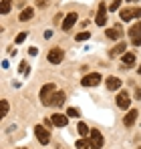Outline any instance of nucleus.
I'll list each match as a JSON object with an SVG mask.
<instances>
[{"instance_id":"nucleus-1","label":"nucleus","mask_w":141,"mask_h":149,"mask_svg":"<svg viewBox=\"0 0 141 149\" xmlns=\"http://www.w3.org/2000/svg\"><path fill=\"white\" fill-rule=\"evenodd\" d=\"M127 34L131 36V45H133V47H141V20L131 26V28L127 30Z\"/></svg>"},{"instance_id":"nucleus-2","label":"nucleus","mask_w":141,"mask_h":149,"mask_svg":"<svg viewBox=\"0 0 141 149\" xmlns=\"http://www.w3.org/2000/svg\"><path fill=\"white\" fill-rule=\"evenodd\" d=\"M34 135H36L38 143L48 145V141H50V133H48V129L45 127V125H36V127H34Z\"/></svg>"},{"instance_id":"nucleus-3","label":"nucleus","mask_w":141,"mask_h":149,"mask_svg":"<svg viewBox=\"0 0 141 149\" xmlns=\"http://www.w3.org/2000/svg\"><path fill=\"white\" fill-rule=\"evenodd\" d=\"M139 16H141L139 6H135V8H123V10H121V20H125V22H129V20H133V18H139Z\"/></svg>"},{"instance_id":"nucleus-4","label":"nucleus","mask_w":141,"mask_h":149,"mask_svg":"<svg viewBox=\"0 0 141 149\" xmlns=\"http://www.w3.org/2000/svg\"><path fill=\"white\" fill-rule=\"evenodd\" d=\"M89 143H91L93 149H101L103 147V135H101V131L91 129V133H89Z\"/></svg>"},{"instance_id":"nucleus-5","label":"nucleus","mask_w":141,"mask_h":149,"mask_svg":"<svg viewBox=\"0 0 141 149\" xmlns=\"http://www.w3.org/2000/svg\"><path fill=\"white\" fill-rule=\"evenodd\" d=\"M52 95H54V85L48 83V85H45V87L40 89V103H43V105H48Z\"/></svg>"},{"instance_id":"nucleus-6","label":"nucleus","mask_w":141,"mask_h":149,"mask_svg":"<svg viewBox=\"0 0 141 149\" xmlns=\"http://www.w3.org/2000/svg\"><path fill=\"white\" fill-rule=\"evenodd\" d=\"M99 83H101V74H99V73L85 74V77H83V81H81V85H83V87H97Z\"/></svg>"},{"instance_id":"nucleus-7","label":"nucleus","mask_w":141,"mask_h":149,"mask_svg":"<svg viewBox=\"0 0 141 149\" xmlns=\"http://www.w3.org/2000/svg\"><path fill=\"white\" fill-rule=\"evenodd\" d=\"M95 22H97L99 26L107 24V6H105V4H99V10H97V18H95Z\"/></svg>"},{"instance_id":"nucleus-8","label":"nucleus","mask_w":141,"mask_h":149,"mask_svg":"<svg viewBox=\"0 0 141 149\" xmlns=\"http://www.w3.org/2000/svg\"><path fill=\"white\" fill-rule=\"evenodd\" d=\"M48 63L50 65H59L63 63V49H52L48 52Z\"/></svg>"},{"instance_id":"nucleus-9","label":"nucleus","mask_w":141,"mask_h":149,"mask_svg":"<svg viewBox=\"0 0 141 149\" xmlns=\"http://www.w3.org/2000/svg\"><path fill=\"white\" fill-rule=\"evenodd\" d=\"M137 115H139V111H137V109H129V111H127V115L123 117V125H125V127H131V125L137 121Z\"/></svg>"},{"instance_id":"nucleus-10","label":"nucleus","mask_w":141,"mask_h":149,"mask_svg":"<svg viewBox=\"0 0 141 149\" xmlns=\"http://www.w3.org/2000/svg\"><path fill=\"white\" fill-rule=\"evenodd\" d=\"M65 99H67V97H65L63 91H54V95L50 97V103H48V105H50V107H59V105L65 103Z\"/></svg>"},{"instance_id":"nucleus-11","label":"nucleus","mask_w":141,"mask_h":149,"mask_svg":"<svg viewBox=\"0 0 141 149\" xmlns=\"http://www.w3.org/2000/svg\"><path fill=\"white\" fill-rule=\"evenodd\" d=\"M117 105L121 107V109L127 111V109L131 107V99H129V95H127V93H119V95H117Z\"/></svg>"},{"instance_id":"nucleus-12","label":"nucleus","mask_w":141,"mask_h":149,"mask_svg":"<svg viewBox=\"0 0 141 149\" xmlns=\"http://www.w3.org/2000/svg\"><path fill=\"white\" fill-rule=\"evenodd\" d=\"M77 18H79V16H77L75 12L67 14V16H65V20H63V30H70V28H73V24L77 22Z\"/></svg>"},{"instance_id":"nucleus-13","label":"nucleus","mask_w":141,"mask_h":149,"mask_svg":"<svg viewBox=\"0 0 141 149\" xmlns=\"http://www.w3.org/2000/svg\"><path fill=\"white\" fill-rule=\"evenodd\" d=\"M105 85H107V89H109V91H117L119 87H121V79H117V77H109Z\"/></svg>"},{"instance_id":"nucleus-14","label":"nucleus","mask_w":141,"mask_h":149,"mask_svg":"<svg viewBox=\"0 0 141 149\" xmlns=\"http://www.w3.org/2000/svg\"><path fill=\"white\" fill-rule=\"evenodd\" d=\"M107 36H109V38H113V40H119V38L123 36L121 26H113V28H109V30H107Z\"/></svg>"},{"instance_id":"nucleus-15","label":"nucleus","mask_w":141,"mask_h":149,"mask_svg":"<svg viewBox=\"0 0 141 149\" xmlns=\"http://www.w3.org/2000/svg\"><path fill=\"white\" fill-rule=\"evenodd\" d=\"M52 123L57 125V127H67V123H69V119L65 117V115H52Z\"/></svg>"},{"instance_id":"nucleus-16","label":"nucleus","mask_w":141,"mask_h":149,"mask_svg":"<svg viewBox=\"0 0 141 149\" xmlns=\"http://www.w3.org/2000/svg\"><path fill=\"white\" fill-rule=\"evenodd\" d=\"M133 65H135V54H133V52H125V54H123V67L129 69V67H133Z\"/></svg>"},{"instance_id":"nucleus-17","label":"nucleus","mask_w":141,"mask_h":149,"mask_svg":"<svg viewBox=\"0 0 141 149\" xmlns=\"http://www.w3.org/2000/svg\"><path fill=\"white\" fill-rule=\"evenodd\" d=\"M32 14H34V10H32V8H24L22 12H20V16H18V20H20V22H26V20H30V18H32Z\"/></svg>"},{"instance_id":"nucleus-18","label":"nucleus","mask_w":141,"mask_h":149,"mask_svg":"<svg viewBox=\"0 0 141 149\" xmlns=\"http://www.w3.org/2000/svg\"><path fill=\"white\" fill-rule=\"evenodd\" d=\"M10 8H12V2H10V0H2V4H0V14H8Z\"/></svg>"},{"instance_id":"nucleus-19","label":"nucleus","mask_w":141,"mask_h":149,"mask_svg":"<svg viewBox=\"0 0 141 149\" xmlns=\"http://www.w3.org/2000/svg\"><path fill=\"white\" fill-rule=\"evenodd\" d=\"M125 49H127V47H125V42H119L117 47H115V49L111 50V56H117V54H123V52H125Z\"/></svg>"},{"instance_id":"nucleus-20","label":"nucleus","mask_w":141,"mask_h":149,"mask_svg":"<svg viewBox=\"0 0 141 149\" xmlns=\"http://www.w3.org/2000/svg\"><path fill=\"white\" fill-rule=\"evenodd\" d=\"M77 129H79V135H89V133H91L89 127H87L85 123H79V125H77Z\"/></svg>"},{"instance_id":"nucleus-21","label":"nucleus","mask_w":141,"mask_h":149,"mask_svg":"<svg viewBox=\"0 0 141 149\" xmlns=\"http://www.w3.org/2000/svg\"><path fill=\"white\" fill-rule=\"evenodd\" d=\"M6 113H8V103L2 99V101H0V115H2V117H6Z\"/></svg>"},{"instance_id":"nucleus-22","label":"nucleus","mask_w":141,"mask_h":149,"mask_svg":"<svg viewBox=\"0 0 141 149\" xmlns=\"http://www.w3.org/2000/svg\"><path fill=\"white\" fill-rule=\"evenodd\" d=\"M67 115H69V117H79L81 113H79V111H77L75 107H70V109H67Z\"/></svg>"},{"instance_id":"nucleus-23","label":"nucleus","mask_w":141,"mask_h":149,"mask_svg":"<svg viewBox=\"0 0 141 149\" xmlns=\"http://www.w3.org/2000/svg\"><path fill=\"white\" fill-rule=\"evenodd\" d=\"M87 145H89V141H87V139H79V141H77V149H85Z\"/></svg>"},{"instance_id":"nucleus-24","label":"nucleus","mask_w":141,"mask_h":149,"mask_svg":"<svg viewBox=\"0 0 141 149\" xmlns=\"http://www.w3.org/2000/svg\"><path fill=\"white\" fill-rule=\"evenodd\" d=\"M91 36V32H81V34H77V40H87Z\"/></svg>"},{"instance_id":"nucleus-25","label":"nucleus","mask_w":141,"mask_h":149,"mask_svg":"<svg viewBox=\"0 0 141 149\" xmlns=\"http://www.w3.org/2000/svg\"><path fill=\"white\" fill-rule=\"evenodd\" d=\"M119 6H121V0H113V2H111V12H113V10H117Z\"/></svg>"},{"instance_id":"nucleus-26","label":"nucleus","mask_w":141,"mask_h":149,"mask_svg":"<svg viewBox=\"0 0 141 149\" xmlns=\"http://www.w3.org/2000/svg\"><path fill=\"white\" fill-rule=\"evenodd\" d=\"M24 38H26V32H20V34L16 36V45H20V42H24Z\"/></svg>"},{"instance_id":"nucleus-27","label":"nucleus","mask_w":141,"mask_h":149,"mask_svg":"<svg viewBox=\"0 0 141 149\" xmlns=\"http://www.w3.org/2000/svg\"><path fill=\"white\" fill-rule=\"evenodd\" d=\"M36 52H38V50H36V47H30V49H28V54H32V56H34Z\"/></svg>"},{"instance_id":"nucleus-28","label":"nucleus","mask_w":141,"mask_h":149,"mask_svg":"<svg viewBox=\"0 0 141 149\" xmlns=\"http://www.w3.org/2000/svg\"><path fill=\"white\" fill-rule=\"evenodd\" d=\"M85 149H93V147H91V143H89V145H87V147H85Z\"/></svg>"},{"instance_id":"nucleus-29","label":"nucleus","mask_w":141,"mask_h":149,"mask_svg":"<svg viewBox=\"0 0 141 149\" xmlns=\"http://www.w3.org/2000/svg\"><path fill=\"white\" fill-rule=\"evenodd\" d=\"M129 2H137V0H129Z\"/></svg>"},{"instance_id":"nucleus-30","label":"nucleus","mask_w":141,"mask_h":149,"mask_svg":"<svg viewBox=\"0 0 141 149\" xmlns=\"http://www.w3.org/2000/svg\"><path fill=\"white\" fill-rule=\"evenodd\" d=\"M139 74H141V67H139Z\"/></svg>"},{"instance_id":"nucleus-31","label":"nucleus","mask_w":141,"mask_h":149,"mask_svg":"<svg viewBox=\"0 0 141 149\" xmlns=\"http://www.w3.org/2000/svg\"><path fill=\"white\" fill-rule=\"evenodd\" d=\"M20 149H26V147H20Z\"/></svg>"}]
</instances>
